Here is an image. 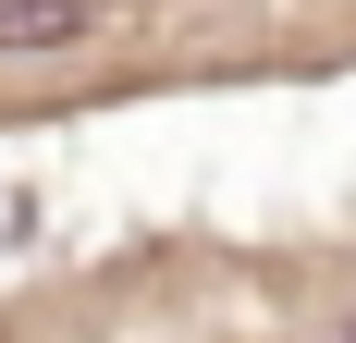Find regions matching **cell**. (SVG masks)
<instances>
[{"mask_svg":"<svg viewBox=\"0 0 356 343\" xmlns=\"http://www.w3.org/2000/svg\"><path fill=\"white\" fill-rule=\"evenodd\" d=\"M344 343H356V307H344Z\"/></svg>","mask_w":356,"mask_h":343,"instance_id":"7a4b0ae2","label":"cell"},{"mask_svg":"<svg viewBox=\"0 0 356 343\" xmlns=\"http://www.w3.org/2000/svg\"><path fill=\"white\" fill-rule=\"evenodd\" d=\"M111 25V0H0V62H49Z\"/></svg>","mask_w":356,"mask_h":343,"instance_id":"6da1fadb","label":"cell"}]
</instances>
